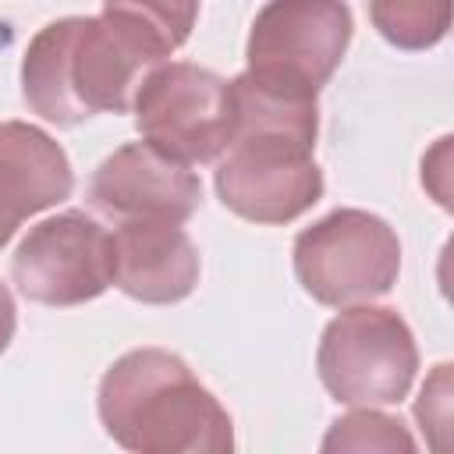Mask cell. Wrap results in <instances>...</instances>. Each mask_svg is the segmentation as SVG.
Here are the masks:
<instances>
[{"label": "cell", "mask_w": 454, "mask_h": 454, "mask_svg": "<svg viewBox=\"0 0 454 454\" xmlns=\"http://www.w3.org/2000/svg\"><path fill=\"white\" fill-rule=\"evenodd\" d=\"M167 57L170 50L124 14L57 18L21 57V99L57 128H74L92 114H124L142 78Z\"/></svg>", "instance_id": "6da1fadb"}, {"label": "cell", "mask_w": 454, "mask_h": 454, "mask_svg": "<svg viewBox=\"0 0 454 454\" xmlns=\"http://www.w3.org/2000/svg\"><path fill=\"white\" fill-rule=\"evenodd\" d=\"M99 422L135 454H227L234 422L188 362L163 348L124 351L99 380Z\"/></svg>", "instance_id": "7a4b0ae2"}, {"label": "cell", "mask_w": 454, "mask_h": 454, "mask_svg": "<svg viewBox=\"0 0 454 454\" xmlns=\"http://www.w3.org/2000/svg\"><path fill=\"white\" fill-rule=\"evenodd\" d=\"M316 372L337 404H397L408 397L419 372L415 333L397 309L372 301L348 305L319 337Z\"/></svg>", "instance_id": "3957f363"}, {"label": "cell", "mask_w": 454, "mask_h": 454, "mask_svg": "<svg viewBox=\"0 0 454 454\" xmlns=\"http://www.w3.org/2000/svg\"><path fill=\"white\" fill-rule=\"evenodd\" d=\"M397 231L369 209H333L294 238V277L319 305H365L397 284Z\"/></svg>", "instance_id": "277c9868"}, {"label": "cell", "mask_w": 454, "mask_h": 454, "mask_svg": "<svg viewBox=\"0 0 454 454\" xmlns=\"http://www.w3.org/2000/svg\"><path fill=\"white\" fill-rule=\"evenodd\" d=\"M131 110L142 142L188 167L220 160L234 135L231 82L188 60L156 64L142 78Z\"/></svg>", "instance_id": "5b68a950"}, {"label": "cell", "mask_w": 454, "mask_h": 454, "mask_svg": "<svg viewBox=\"0 0 454 454\" xmlns=\"http://www.w3.org/2000/svg\"><path fill=\"white\" fill-rule=\"evenodd\" d=\"M220 202L252 223H291L323 199L312 145L284 135H234L213 174Z\"/></svg>", "instance_id": "8992f818"}, {"label": "cell", "mask_w": 454, "mask_h": 454, "mask_svg": "<svg viewBox=\"0 0 454 454\" xmlns=\"http://www.w3.org/2000/svg\"><path fill=\"white\" fill-rule=\"evenodd\" d=\"M11 277L28 301L53 309L85 305L114 284L110 234L82 209L46 216L14 248Z\"/></svg>", "instance_id": "52a82bcc"}, {"label": "cell", "mask_w": 454, "mask_h": 454, "mask_svg": "<svg viewBox=\"0 0 454 454\" xmlns=\"http://www.w3.org/2000/svg\"><path fill=\"white\" fill-rule=\"evenodd\" d=\"M351 32L348 0H266L248 28L245 60L319 92L340 67Z\"/></svg>", "instance_id": "ba28073f"}, {"label": "cell", "mask_w": 454, "mask_h": 454, "mask_svg": "<svg viewBox=\"0 0 454 454\" xmlns=\"http://www.w3.org/2000/svg\"><path fill=\"white\" fill-rule=\"evenodd\" d=\"M85 199L96 213L117 223H184L202 202V184L188 163L156 153L149 142H128L92 170Z\"/></svg>", "instance_id": "9c48e42d"}, {"label": "cell", "mask_w": 454, "mask_h": 454, "mask_svg": "<svg viewBox=\"0 0 454 454\" xmlns=\"http://www.w3.org/2000/svg\"><path fill=\"white\" fill-rule=\"evenodd\" d=\"M114 287L142 305L184 301L199 284V248L181 223L131 220L110 234Z\"/></svg>", "instance_id": "30bf717a"}, {"label": "cell", "mask_w": 454, "mask_h": 454, "mask_svg": "<svg viewBox=\"0 0 454 454\" xmlns=\"http://www.w3.org/2000/svg\"><path fill=\"white\" fill-rule=\"evenodd\" d=\"M74 170L53 135L25 121H0V248L21 220L71 199Z\"/></svg>", "instance_id": "8fae6325"}, {"label": "cell", "mask_w": 454, "mask_h": 454, "mask_svg": "<svg viewBox=\"0 0 454 454\" xmlns=\"http://www.w3.org/2000/svg\"><path fill=\"white\" fill-rule=\"evenodd\" d=\"M372 28L397 50H433L450 28V0H369Z\"/></svg>", "instance_id": "7c38bea8"}, {"label": "cell", "mask_w": 454, "mask_h": 454, "mask_svg": "<svg viewBox=\"0 0 454 454\" xmlns=\"http://www.w3.org/2000/svg\"><path fill=\"white\" fill-rule=\"evenodd\" d=\"M323 450H415L411 433L397 415L376 411V408H358L344 419H337L323 443Z\"/></svg>", "instance_id": "4fadbf2b"}, {"label": "cell", "mask_w": 454, "mask_h": 454, "mask_svg": "<svg viewBox=\"0 0 454 454\" xmlns=\"http://www.w3.org/2000/svg\"><path fill=\"white\" fill-rule=\"evenodd\" d=\"M103 11L124 14L149 28L170 53L188 43L195 18H199V0H103Z\"/></svg>", "instance_id": "5bb4252c"}, {"label": "cell", "mask_w": 454, "mask_h": 454, "mask_svg": "<svg viewBox=\"0 0 454 454\" xmlns=\"http://www.w3.org/2000/svg\"><path fill=\"white\" fill-rule=\"evenodd\" d=\"M14 330H18V309H14V298H11L7 284L0 280V355L11 348Z\"/></svg>", "instance_id": "9a60e30c"}]
</instances>
